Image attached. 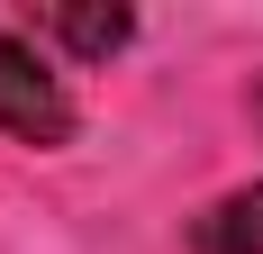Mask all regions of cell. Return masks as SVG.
I'll use <instances>...</instances> for the list:
<instances>
[{
    "instance_id": "6da1fadb",
    "label": "cell",
    "mask_w": 263,
    "mask_h": 254,
    "mask_svg": "<svg viewBox=\"0 0 263 254\" xmlns=\"http://www.w3.org/2000/svg\"><path fill=\"white\" fill-rule=\"evenodd\" d=\"M73 127H82L73 91H64V73L46 64V46L18 37V27H0V136H18V146H64Z\"/></svg>"
},
{
    "instance_id": "7a4b0ae2",
    "label": "cell",
    "mask_w": 263,
    "mask_h": 254,
    "mask_svg": "<svg viewBox=\"0 0 263 254\" xmlns=\"http://www.w3.org/2000/svg\"><path fill=\"white\" fill-rule=\"evenodd\" d=\"M191 254H263V182H245V191L200 209L191 218Z\"/></svg>"
},
{
    "instance_id": "3957f363",
    "label": "cell",
    "mask_w": 263,
    "mask_h": 254,
    "mask_svg": "<svg viewBox=\"0 0 263 254\" xmlns=\"http://www.w3.org/2000/svg\"><path fill=\"white\" fill-rule=\"evenodd\" d=\"M36 37H64L82 64H109V55L136 37V19H127V9H46V19H36Z\"/></svg>"
},
{
    "instance_id": "277c9868",
    "label": "cell",
    "mask_w": 263,
    "mask_h": 254,
    "mask_svg": "<svg viewBox=\"0 0 263 254\" xmlns=\"http://www.w3.org/2000/svg\"><path fill=\"white\" fill-rule=\"evenodd\" d=\"M254 109H263V100H254Z\"/></svg>"
}]
</instances>
